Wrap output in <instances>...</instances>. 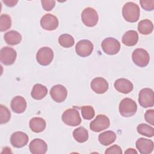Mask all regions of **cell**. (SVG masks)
Segmentation results:
<instances>
[{
    "instance_id": "obj_1",
    "label": "cell",
    "mask_w": 154,
    "mask_h": 154,
    "mask_svg": "<svg viewBox=\"0 0 154 154\" xmlns=\"http://www.w3.org/2000/svg\"><path fill=\"white\" fill-rule=\"evenodd\" d=\"M122 15L127 22L134 23L138 21L140 16V10L138 5L132 2L126 3L122 8Z\"/></svg>"
},
{
    "instance_id": "obj_2",
    "label": "cell",
    "mask_w": 154,
    "mask_h": 154,
    "mask_svg": "<svg viewBox=\"0 0 154 154\" xmlns=\"http://www.w3.org/2000/svg\"><path fill=\"white\" fill-rule=\"evenodd\" d=\"M119 109L121 116L125 117H129L136 113L137 105L134 100L126 97L120 101Z\"/></svg>"
},
{
    "instance_id": "obj_3",
    "label": "cell",
    "mask_w": 154,
    "mask_h": 154,
    "mask_svg": "<svg viewBox=\"0 0 154 154\" xmlns=\"http://www.w3.org/2000/svg\"><path fill=\"white\" fill-rule=\"evenodd\" d=\"M61 119L67 125L70 126H76L81 123V119L79 112L75 108L66 109L62 114Z\"/></svg>"
},
{
    "instance_id": "obj_4",
    "label": "cell",
    "mask_w": 154,
    "mask_h": 154,
    "mask_svg": "<svg viewBox=\"0 0 154 154\" xmlns=\"http://www.w3.org/2000/svg\"><path fill=\"white\" fill-rule=\"evenodd\" d=\"M81 19L85 25L88 27L94 26L99 19L97 11L93 8L87 7L81 13Z\"/></svg>"
},
{
    "instance_id": "obj_5",
    "label": "cell",
    "mask_w": 154,
    "mask_h": 154,
    "mask_svg": "<svg viewBox=\"0 0 154 154\" xmlns=\"http://www.w3.org/2000/svg\"><path fill=\"white\" fill-rule=\"evenodd\" d=\"M109 119L107 116L103 114H99L90 123V128L93 132H99L109 128Z\"/></svg>"
},
{
    "instance_id": "obj_6",
    "label": "cell",
    "mask_w": 154,
    "mask_h": 154,
    "mask_svg": "<svg viewBox=\"0 0 154 154\" xmlns=\"http://www.w3.org/2000/svg\"><path fill=\"white\" fill-rule=\"evenodd\" d=\"M132 58L133 62L139 67L146 66L150 61V56L149 53L141 48H137L135 49L132 54Z\"/></svg>"
},
{
    "instance_id": "obj_7",
    "label": "cell",
    "mask_w": 154,
    "mask_h": 154,
    "mask_svg": "<svg viewBox=\"0 0 154 154\" xmlns=\"http://www.w3.org/2000/svg\"><path fill=\"white\" fill-rule=\"evenodd\" d=\"M102 48L105 53L108 55H115L117 54L120 49V43L113 37L105 38L101 44Z\"/></svg>"
},
{
    "instance_id": "obj_8",
    "label": "cell",
    "mask_w": 154,
    "mask_h": 154,
    "mask_svg": "<svg viewBox=\"0 0 154 154\" xmlns=\"http://www.w3.org/2000/svg\"><path fill=\"white\" fill-rule=\"evenodd\" d=\"M54 58V52L49 47H42L37 52L36 60L42 66L49 65Z\"/></svg>"
},
{
    "instance_id": "obj_9",
    "label": "cell",
    "mask_w": 154,
    "mask_h": 154,
    "mask_svg": "<svg viewBox=\"0 0 154 154\" xmlns=\"http://www.w3.org/2000/svg\"><path fill=\"white\" fill-rule=\"evenodd\" d=\"M153 91L152 89L144 88L140 91L138 102L142 107H152L153 106Z\"/></svg>"
},
{
    "instance_id": "obj_10",
    "label": "cell",
    "mask_w": 154,
    "mask_h": 154,
    "mask_svg": "<svg viewBox=\"0 0 154 154\" xmlns=\"http://www.w3.org/2000/svg\"><path fill=\"white\" fill-rule=\"evenodd\" d=\"M16 51L12 48L5 46L0 51L1 62L5 66L13 64L16 59Z\"/></svg>"
},
{
    "instance_id": "obj_11",
    "label": "cell",
    "mask_w": 154,
    "mask_h": 154,
    "mask_svg": "<svg viewBox=\"0 0 154 154\" xmlns=\"http://www.w3.org/2000/svg\"><path fill=\"white\" fill-rule=\"evenodd\" d=\"M93 50V45L88 40L79 41L75 46L76 53L81 57L89 56Z\"/></svg>"
},
{
    "instance_id": "obj_12",
    "label": "cell",
    "mask_w": 154,
    "mask_h": 154,
    "mask_svg": "<svg viewBox=\"0 0 154 154\" xmlns=\"http://www.w3.org/2000/svg\"><path fill=\"white\" fill-rule=\"evenodd\" d=\"M40 25L45 30L53 31L58 26L57 17L52 14H46L40 19Z\"/></svg>"
},
{
    "instance_id": "obj_13",
    "label": "cell",
    "mask_w": 154,
    "mask_h": 154,
    "mask_svg": "<svg viewBox=\"0 0 154 154\" xmlns=\"http://www.w3.org/2000/svg\"><path fill=\"white\" fill-rule=\"evenodd\" d=\"M52 99L56 102L60 103L65 100L67 96V91L65 87L58 84L53 86L50 91Z\"/></svg>"
},
{
    "instance_id": "obj_14",
    "label": "cell",
    "mask_w": 154,
    "mask_h": 154,
    "mask_svg": "<svg viewBox=\"0 0 154 154\" xmlns=\"http://www.w3.org/2000/svg\"><path fill=\"white\" fill-rule=\"evenodd\" d=\"M28 141V135L22 131H17L13 133L10 137L11 144L17 148L25 146Z\"/></svg>"
},
{
    "instance_id": "obj_15",
    "label": "cell",
    "mask_w": 154,
    "mask_h": 154,
    "mask_svg": "<svg viewBox=\"0 0 154 154\" xmlns=\"http://www.w3.org/2000/svg\"><path fill=\"white\" fill-rule=\"evenodd\" d=\"M91 88L97 94H103L108 89V83L106 79L101 77L94 78L90 84Z\"/></svg>"
},
{
    "instance_id": "obj_16",
    "label": "cell",
    "mask_w": 154,
    "mask_h": 154,
    "mask_svg": "<svg viewBox=\"0 0 154 154\" xmlns=\"http://www.w3.org/2000/svg\"><path fill=\"white\" fill-rule=\"evenodd\" d=\"M29 149L32 154H44L47 151L48 146L44 140L35 138L29 143Z\"/></svg>"
},
{
    "instance_id": "obj_17",
    "label": "cell",
    "mask_w": 154,
    "mask_h": 154,
    "mask_svg": "<svg viewBox=\"0 0 154 154\" xmlns=\"http://www.w3.org/2000/svg\"><path fill=\"white\" fill-rule=\"evenodd\" d=\"M136 147L141 154H149L153 150V142L151 140L140 138L136 141Z\"/></svg>"
},
{
    "instance_id": "obj_18",
    "label": "cell",
    "mask_w": 154,
    "mask_h": 154,
    "mask_svg": "<svg viewBox=\"0 0 154 154\" xmlns=\"http://www.w3.org/2000/svg\"><path fill=\"white\" fill-rule=\"evenodd\" d=\"M115 88L123 94H127L132 91L134 86L132 83L125 78H120L117 79L114 84Z\"/></svg>"
},
{
    "instance_id": "obj_19",
    "label": "cell",
    "mask_w": 154,
    "mask_h": 154,
    "mask_svg": "<svg viewBox=\"0 0 154 154\" xmlns=\"http://www.w3.org/2000/svg\"><path fill=\"white\" fill-rule=\"evenodd\" d=\"M26 100L20 96H15L11 102V108L13 112L20 114L23 112L26 108Z\"/></svg>"
},
{
    "instance_id": "obj_20",
    "label": "cell",
    "mask_w": 154,
    "mask_h": 154,
    "mask_svg": "<svg viewBox=\"0 0 154 154\" xmlns=\"http://www.w3.org/2000/svg\"><path fill=\"white\" fill-rule=\"evenodd\" d=\"M138 40V34L134 30L126 31L122 36V43L128 46H133L135 45Z\"/></svg>"
},
{
    "instance_id": "obj_21",
    "label": "cell",
    "mask_w": 154,
    "mask_h": 154,
    "mask_svg": "<svg viewBox=\"0 0 154 154\" xmlns=\"http://www.w3.org/2000/svg\"><path fill=\"white\" fill-rule=\"evenodd\" d=\"M46 123L42 117H33L29 121V128L31 130L35 133L43 131L46 128Z\"/></svg>"
},
{
    "instance_id": "obj_22",
    "label": "cell",
    "mask_w": 154,
    "mask_h": 154,
    "mask_svg": "<svg viewBox=\"0 0 154 154\" xmlns=\"http://www.w3.org/2000/svg\"><path fill=\"white\" fill-rule=\"evenodd\" d=\"M4 38L6 43L14 46L19 44L22 40L21 34L16 31L11 30L5 33Z\"/></svg>"
},
{
    "instance_id": "obj_23",
    "label": "cell",
    "mask_w": 154,
    "mask_h": 154,
    "mask_svg": "<svg viewBox=\"0 0 154 154\" xmlns=\"http://www.w3.org/2000/svg\"><path fill=\"white\" fill-rule=\"evenodd\" d=\"M116 134L112 131H106L99 135V143L103 146H108L113 143L116 139Z\"/></svg>"
},
{
    "instance_id": "obj_24",
    "label": "cell",
    "mask_w": 154,
    "mask_h": 154,
    "mask_svg": "<svg viewBox=\"0 0 154 154\" xmlns=\"http://www.w3.org/2000/svg\"><path fill=\"white\" fill-rule=\"evenodd\" d=\"M47 93L48 89L45 85L41 84H36L32 88L31 95L35 100H41L46 96Z\"/></svg>"
},
{
    "instance_id": "obj_25",
    "label": "cell",
    "mask_w": 154,
    "mask_h": 154,
    "mask_svg": "<svg viewBox=\"0 0 154 154\" xmlns=\"http://www.w3.org/2000/svg\"><path fill=\"white\" fill-rule=\"evenodd\" d=\"M153 23L149 19L142 20L138 24V30L141 34L148 35L153 31Z\"/></svg>"
},
{
    "instance_id": "obj_26",
    "label": "cell",
    "mask_w": 154,
    "mask_h": 154,
    "mask_svg": "<svg viewBox=\"0 0 154 154\" xmlns=\"http://www.w3.org/2000/svg\"><path fill=\"white\" fill-rule=\"evenodd\" d=\"M73 136L76 141L84 143L88 138V132L85 128L80 126L73 131Z\"/></svg>"
},
{
    "instance_id": "obj_27",
    "label": "cell",
    "mask_w": 154,
    "mask_h": 154,
    "mask_svg": "<svg viewBox=\"0 0 154 154\" xmlns=\"http://www.w3.org/2000/svg\"><path fill=\"white\" fill-rule=\"evenodd\" d=\"M137 132L142 135L152 137L154 135V128L147 124L141 123L137 128Z\"/></svg>"
},
{
    "instance_id": "obj_28",
    "label": "cell",
    "mask_w": 154,
    "mask_h": 154,
    "mask_svg": "<svg viewBox=\"0 0 154 154\" xmlns=\"http://www.w3.org/2000/svg\"><path fill=\"white\" fill-rule=\"evenodd\" d=\"M59 44L64 48H70L75 43L73 37L68 34H61L58 38Z\"/></svg>"
},
{
    "instance_id": "obj_29",
    "label": "cell",
    "mask_w": 154,
    "mask_h": 154,
    "mask_svg": "<svg viewBox=\"0 0 154 154\" xmlns=\"http://www.w3.org/2000/svg\"><path fill=\"white\" fill-rule=\"evenodd\" d=\"M11 26V19L10 16L2 14L0 16V31L4 32L8 29Z\"/></svg>"
},
{
    "instance_id": "obj_30",
    "label": "cell",
    "mask_w": 154,
    "mask_h": 154,
    "mask_svg": "<svg viewBox=\"0 0 154 154\" xmlns=\"http://www.w3.org/2000/svg\"><path fill=\"white\" fill-rule=\"evenodd\" d=\"M82 117L85 120H91L94 117L95 112L94 108L90 105L83 106L81 108Z\"/></svg>"
},
{
    "instance_id": "obj_31",
    "label": "cell",
    "mask_w": 154,
    "mask_h": 154,
    "mask_svg": "<svg viewBox=\"0 0 154 154\" xmlns=\"http://www.w3.org/2000/svg\"><path fill=\"white\" fill-rule=\"evenodd\" d=\"M0 117L1 124L7 123L11 117V113L9 109L2 105H0Z\"/></svg>"
},
{
    "instance_id": "obj_32",
    "label": "cell",
    "mask_w": 154,
    "mask_h": 154,
    "mask_svg": "<svg viewBox=\"0 0 154 154\" xmlns=\"http://www.w3.org/2000/svg\"><path fill=\"white\" fill-rule=\"evenodd\" d=\"M140 3L143 9L146 11H152L154 9V1H144L140 0Z\"/></svg>"
},
{
    "instance_id": "obj_33",
    "label": "cell",
    "mask_w": 154,
    "mask_h": 154,
    "mask_svg": "<svg viewBox=\"0 0 154 154\" xmlns=\"http://www.w3.org/2000/svg\"><path fill=\"white\" fill-rule=\"evenodd\" d=\"M42 7L46 11H51L55 5V1L53 0L41 1Z\"/></svg>"
},
{
    "instance_id": "obj_34",
    "label": "cell",
    "mask_w": 154,
    "mask_h": 154,
    "mask_svg": "<svg viewBox=\"0 0 154 154\" xmlns=\"http://www.w3.org/2000/svg\"><path fill=\"white\" fill-rule=\"evenodd\" d=\"M144 118L146 121L150 123L151 125H154V110L153 109H149L147 110L145 114Z\"/></svg>"
},
{
    "instance_id": "obj_35",
    "label": "cell",
    "mask_w": 154,
    "mask_h": 154,
    "mask_svg": "<svg viewBox=\"0 0 154 154\" xmlns=\"http://www.w3.org/2000/svg\"><path fill=\"white\" fill-rule=\"evenodd\" d=\"M105 153L106 154H110V153H114V154H122V150L120 146L117 145H113L105 150Z\"/></svg>"
},
{
    "instance_id": "obj_36",
    "label": "cell",
    "mask_w": 154,
    "mask_h": 154,
    "mask_svg": "<svg viewBox=\"0 0 154 154\" xmlns=\"http://www.w3.org/2000/svg\"><path fill=\"white\" fill-rule=\"evenodd\" d=\"M4 4H6L7 6L8 7H14L16 5V4L18 2V1H15V0H3L2 1Z\"/></svg>"
},
{
    "instance_id": "obj_37",
    "label": "cell",
    "mask_w": 154,
    "mask_h": 154,
    "mask_svg": "<svg viewBox=\"0 0 154 154\" xmlns=\"http://www.w3.org/2000/svg\"><path fill=\"white\" fill-rule=\"evenodd\" d=\"M125 153H137V152L134 149H132V148H130V149H128L125 152Z\"/></svg>"
}]
</instances>
